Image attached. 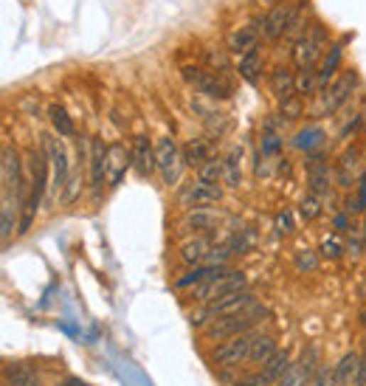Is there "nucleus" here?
Returning <instances> with one entry per match:
<instances>
[{
	"label": "nucleus",
	"mask_w": 366,
	"mask_h": 386,
	"mask_svg": "<svg viewBox=\"0 0 366 386\" xmlns=\"http://www.w3.org/2000/svg\"><path fill=\"white\" fill-rule=\"evenodd\" d=\"M251 305H257V294L251 288L239 291V294H231V296H222V299H215L209 305H200L198 310L189 313V324L195 330H206L209 324H215L222 316H234V313H242Z\"/></svg>",
	"instance_id": "f257e3e1"
},
{
	"label": "nucleus",
	"mask_w": 366,
	"mask_h": 386,
	"mask_svg": "<svg viewBox=\"0 0 366 386\" xmlns=\"http://www.w3.org/2000/svg\"><path fill=\"white\" fill-rule=\"evenodd\" d=\"M265 316H268V308L257 302V305H251V308L242 310V313L222 316L215 324H209V327H206V338H209V341H228V338H234V336L251 333V330H257L259 321H265Z\"/></svg>",
	"instance_id": "f03ea898"
},
{
	"label": "nucleus",
	"mask_w": 366,
	"mask_h": 386,
	"mask_svg": "<svg viewBox=\"0 0 366 386\" xmlns=\"http://www.w3.org/2000/svg\"><path fill=\"white\" fill-rule=\"evenodd\" d=\"M28 166H31V195H28V203H26V215L20 220V232L26 234L31 229V220L43 203V195H45V186H48V166H51V158L48 150L43 144V150H31L28 153Z\"/></svg>",
	"instance_id": "7ed1b4c3"
},
{
	"label": "nucleus",
	"mask_w": 366,
	"mask_h": 386,
	"mask_svg": "<svg viewBox=\"0 0 366 386\" xmlns=\"http://www.w3.org/2000/svg\"><path fill=\"white\" fill-rule=\"evenodd\" d=\"M327 43H330L327 28H324L321 23H316V26L310 28V34L298 37L296 45H293V63H296V68H298V71H316L318 60L324 57Z\"/></svg>",
	"instance_id": "20e7f679"
},
{
	"label": "nucleus",
	"mask_w": 366,
	"mask_h": 386,
	"mask_svg": "<svg viewBox=\"0 0 366 386\" xmlns=\"http://www.w3.org/2000/svg\"><path fill=\"white\" fill-rule=\"evenodd\" d=\"M183 79H186L200 96H206V99H212V102H225V99L234 96L231 79L222 77V74L203 71V68H198V65H186V68H183Z\"/></svg>",
	"instance_id": "39448f33"
},
{
	"label": "nucleus",
	"mask_w": 366,
	"mask_h": 386,
	"mask_svg": "<svg viewBox=\"0 0 366 386\" xmlns=\"http://www.w3.org/2000/svg\"><path fill=\"white\" fill-rule=\"evenodd\" d=\"M248 288V277L242 271H231L228 277H217V279H209V282H200L192 288V299L198 305H209L215 299L222 296H231V294H239Z\"/></svg>",
	"instance_id": "423d86ee"
},
{
	"label": "nucleus",
	"mask_w": 366,
	"mask_h": 386,
	"mask_svg": "<svg viewBox=\"0 0 366 386\" xmlns=\"http://www.w3.org/2000/svg\"><path fill=\"white\" fill-rule=\"evenodd\" d=\"M355 85H358V74L350 68V71H344L341 77H335L324 90H321V99H318V110L321 113H338L350 99H352V90H355Z\"/></svg>",
	"instance_id": "0eeeda50"
},
{
	"label": "nucleus",
	"mask_w": 366,
	"mask_h": 386,
	"mask_svg": "<svg viewBox=\"0 0 366 386\" xmlns=\"http://www.w3.org/2000/svg\"><path fill=\"white\" fill-rule=\"evenodd\" d=\"M254 336H257V330H251V333H242V336H234V338H228V341H222L215 347V353H212V361L217 364V367H239V364H245L248 361V355H251V344H254Z\"/></svg>",
	"instance_id": "6e6552de"
},
{
	"label": "nucleus",
	"mask_w": 366,
	"mask_h": 386,
	"mask_svg": "<svg viewBox=\"0 0 366 386\" xmlns=\"http://www.w3.org/2000/svg\"><path fill=\"white\" fill-rule=\"evenodd\" d=\"M43 144L48 150V158H51V186H54V195L60 198L68 178H71V161H68V150L60 139H51V136H43Z\"/></svg>",
	"instance_id": "1a4fd4ad"
},
{
	"label": "nucleus",
	"mask_w": 366,
	"mask_h": 386,
	"mask_svg": "<svg viewBox=\"0 0 366 386\" xmlns=\"http://www.w3.org/2000/svg\"><path fill=\"white\" fill-rule=\"evenodd\" d=\"M220 198H222V189L215 186V183H206V181H192V183H186L183 189H181V195H178V203L181 206H186V209H200V206H212V203H217Z\"/></svg>",
	"instance_id": "9d476101"
},
{
	"label": "nucleus",
	"mask_w": 366,
	"mask_h": 386,
	"mask_svg": "<svg viewBox=\"0 0 366 386\" xmlns=\"http://www.w3.org/2000/svg\"><path fill=\"white\" fill-rule=\"evenodd\" d=\"M155 158H158V172L163 175V183H166V186H172V183L178 181V172H181V161H183V153L178 150L175 139H169V136L158 139Z\"/></svg>",
	"instance_id": "9b49d317"
},
{
	"label": "nucleus",
	"mask_w": 366,
	"mask_h": 386,
	"mask_svg": "<svg viewBox=\"0 0 366 386\" xmlns=\"http://www.w3.org/2000/svg\"><path fill=\"white\" fill-rule=\"evenodd\" d=\"M304 166H307V186H310V192L324 200L330 195V166L324 163V155L307 153Z\"/></svg>",
	"instance_id": "f8f14e48"
},
{
	"label": "nucleus",
	"mask_w": 366,
	"mask_h": 386,
	"mask_svg": "<svg viewBox=\"0 0 366 386\" xmlns=\"http://www.w3.org/2000/svg\"><path fill=\"white\" fill-rule=\"evenodd\" d=\"M259 34H262V23H248V26H237L231 34H228V51L234 54H248L254 48H259Z\"/></svg>",
	"instance_id": "ddd939ff"
},
{
	"label": "nucleus",
	"mask_w": 366,
	"mask_h": 386,
	"mask_svg": "<svg viewBox=\"0 0 366 386\" xmlns=\"http://www.w3.org/2000/svg\"><path fill=\"white\" fill-rule=\"evenodd\" d=\"M215 248V237L212 234H195L192 240H186L181 245V262L183 265H206V257Z\"/></svg>",
	"instance_id": "4468645a"
},
{
	"label": "nucleus",
	"mask_w": 366,
	"mask_h": 386,
	"mask_svg": "<svg viewBox=\"0 0 366 386\" xmlns=\"http://www.w3.org/2000/svg\"><path fill=\"white\" fill-rule=\"evenodd\" d=\"M130 166H133V150H127L122 141L107 147V183L110 186H119Z\"/></svg>",
	"instance_id": "2eb2a0df"
},
{
	"label": "nucleus",
	"mask_w": 366,
	"mask_h": 386,
	"mask_svg": "<svg viewBox=\"0 0 366 386\" xmlns=\"http://www.w3.org/2000/svg\"><path fill=\"white\" fill-rule=\"evenodd\" d=\"M87 161H90V189L99 198V192H102V186L107 181V147L99 139L90 141V158Z\"/></svg>",
	"instance_id": "dca6fc26"
},
{
	"label": "nucleus",
	"mask_w": 366,
	"mask_h": 386,
	"mask_svg": "<svg viewBox=\"0 0 366 386\" xmlns=\"http://www.w3.org/2000/svg\"><path fill=\"white\" fill-rule=\"evenodd\" d=\"M133 166H136L139 178H149L158 169V158H155V150L149 147L146 136H136V141H133Z\"/></svg>",
	"instance_id": "f3484780"
},
{
	"label": "nucleus",
	"mask_w": 366,
	"mask_h": 386,
	"mask_svg": "<svg viewBox=\"0 0 366 386\" xmlns=\"http://www.w3.org/2000/svg\"><path fill=\"white\" fill-rule=\"evenodd\" d=\"M220 220H222V215H220V212L209 209V206H200V209H189V212L183 215L181 226H183V229H189V232H212Z\"/></svg>",
	"instance_id": "a211bd4d"
},
{
	"label": "nucleus",
	"mask_w": 366,
	"mask_h": 386,
	"mask_svg": "<svg viewBox=\"0 0 366 386\" xmlns=\"http://www.w3.org/2000/svg\"><path fill=\"white\" fill-rule=\"evenodd\" d=\"M288 14H291V6H276L271 9L259 23H262V34L268 40H279L288 34Z\"/></svg>",
	"instance_id": "6ab92c4d"
},
{
	"label": "nucleus",
	"mask_w": 366,
	"mask_h": 386,
	"mask_svg": "<svg viewBox=\"0 0 366 386\" xmlns=\"http://www.w3.org/2000/svg\"><path fill=\"white\" fill-rule=\"evenodd\" d=\"M3 381H6V386H43L37 370L28 367V364H6Z\"/></svg>",
	"instance_id": "aec40b11"
},
{
	"label": "nucleus",
	"mask_w": 366,
	"mask_h": 386,
	"mask_svg": "<svg viewBox=\"0 0 366 386\" xmlns=\"http://www.w3.org/2000/svg\"><path fill=\"white\" fill-rule=\"evenodd\" d=\"M279 353V347H276V338L274 336H268V333H259L257 330V336H254V344H251V355H248V361L251 364H268L274 355Z\"/></svg>",
	"instance_id": "412c9836"
},
{
	"label": "nucleus",
	"mask_w": 366,
	"mask_h": 386,
	"mask_svg": "<svg viewBox=\"0 0 366 386\" xmlns=\"http://www.w3.org/2000/svg\"><path fill=\"white\" fill-rule=\"evenodd\" d=\"M350 37H344L341 43H333L330 45V54L321 60V71H318V85H321V90L333 82V77L338 74V65H341V57H344V43H347Z\"/></svg>",
	"instance_id": "4be33fe9"
},
{
	"label": "nucleus",
	"mask_w": 366,
	"mask_h": 386,
	"mask_svg": "<svg viewBox=\"0 0 366 386\" xmlns=\"http://www.w3.org/2000/svg\"><path fill=\"white\" fill-rule=\"evenodd\" d=\"M271 93H274L279 102L296 96V74H293L291 68L279 65V68L271 71Z\"/></svg>",
	"instance_id": "5701e85b"
},
{
	"label": "nucleus",
	"mask_w": 366,
	"mask_h": 386,
	"mask_svg": "<svg viewBox=\"0 0 366 386\" xmlns=\"http://www.w3.org/2000/svg\"><path fill=\"white\" fill-rule=\"evenodd\" d=\"M183 163H189V166H203V163H209L212 161V144L206 141V139H189L186 144H183Z\"/></svg>",
	"instance_id": "b1692460"
},
{
	"label": "nucleus",
	"mask_w": 366,
	"mask_h": 386,
	"mask_svg": "<svg viewBox=\"0 0 366 386\" xmlns=\"http://www.w3.org/2000/svg\"><path fill=\"white\" fill-rule=\"evenodd\" d=\"M222 181L231 189H237L242 183V150L239 147H234L231 153L222 158Z\"/></svg>",
	"instance_id": "393cba45"
},
{
	"label": "nucleus",
	"mask_w": 366,
	"mask_h": 386,
	"mask_svg": "<svg viewBox=\"0 0 366 386\" xmlns=\"http://www.w3.org/2000/svg\"><path fill=\"white\" fill-rule=\"evenodd\" d=\"M237 71H239V77L245 79L248 85H257V82H259V74H262V54H259V48L242 54L239 63H237Z\"/></svg>",
	"instance_id": "a878e982"
},
{
	"label": "nucleus",
	"mask_w": 366,
	"mask_h": 386,
	"mask_svg": "<svg viewBox=\"0 0 366 386\" xmlns=\"http://www.w3.org/2000/svg\"><path fill=\"white\" fill-rule=\"evenodd\" d=\"M358 361H361V355H358V353H347V355L338 361V367L333 370V372H335V386H352L355 384Z\"/></svg>",
	"instance_id": "bb28decb"
},
{
	"label": "nucleus",
	"mask_w": 366,
	"mask_h": 386,
	"mask_svg": "<svg viewBox=\"0 0 366 386\" xmlns=\"http://www.w3.org/2000/svg\"><path fill=\"white\" fill-rule=\"evenodd\" d=\"M291 364H293L291 353H288V350H279V353H276V355H274V358L265 364V367H262V372H265V375H268V378L276 384V381H279V378H282V375L291 370Z\"/></svg>",
	"instance_id": "cd10ccee"
},
{
	"label": "nucleus",
	"mask_w": 366,
	"mask_h": 386,
	"mask_svg": "<svg viewBox=\"0 0 366 386\" xmlns=\"http://www.w3.org/2000/svg\"><path fill=\"white\" fill-rule=\"evenodd\" d=\"M321 144H324V130H321V127H307V130H301V133L293 139V147L307 150V153H313V150L321 147Z\"/></svg>",
	"instance_id": "c85d7f7f"
},
{
	"label": "nucleus",
	"mask_w": 366,
	"mask_h": 386,
	"mask_svg": "<svg viewBox=\"0 0 366 386\" xmlns=\"http://www.w3.org/2000/svg\"><path fill=\"white\" fill-rule=\"evenodd\" d=\"M254 229H234V234L228 237V248H231V254H248L251 248H254Z\"/></svg>",
	"instance_id": "c756f323"
},
{
	"label": "nucleus",
	"mask_w": 366,
	"mask_h": 386,
	"mask_svg": "<svg viewBox=\"0 0 366 386\" xmlns=\"http://www.w3.org/2000/svg\"><path fill=\"white\" fill-rule=\"evenodd\" d=\"M48 116H51V124H54V130L60 133V139H71V136H73V122H71V116L65 113V107L51 104Z\"/></svg>",
	"instance_id": "7c9ffc66"
},
{
	"label": "nucleus",
	"mask_w": 366,
	"mask_h": 386,
	"mask_svg": "<svg viewBox=\"0 0 366 386\" xmlns=\"http://www.w3.org/2000/svg\"><path fill=\"white\" fill-rule=\"evenodd\" d=\"M203 60H206V65H209L212 74H222V77L231 74V63H228V54L222 48H206Z\"/></svg>",
	"instance_id": "2f4dec72"
},
{
	"label": "nucleus",
	"mask_w": 366,
	"mask_h": 386,
	"mask_svg": "<svg viewBox=\"0 0 366 386\" xmlns=\"http://www.w3.org/2000/svg\"><path fill=\"white\" fill-rule=\"evenodd\" d=\"M298 364H301V370L307 372V378L313 381L316 375H318V364H321V353H318V347L316 344H310V347H304L301 350V355H298Z\"/></svg>",
	"instance_id": "473e14b6"
},
{
	"label": "nucleus",
	"mask_w": 366,
	"mask_h": 386,
	"mask_svg": "<svg viewBox=\"0 0 366 386\" xmlns=\"http://www.w3.org/2000/svg\"><path fill=\"white\" fill-rule=\"evenodd\" d=\"M347 215H366V172L358 178L355 195L347 198Z\"/></svg>",
	"instance_id": "72a5a7b5"
},
{
	"label": "nucleus",
	"mask_w": 366,
	"mask_h": 386,
	"mask_svg": "<svg viewBox=\"0 0 366 386\" xmlns=\"http://www.w3.org/2000/svg\"><path fill=\"white\" fill-rule=\"evenodd\" d=\"M79 192H82V169H73L68 183H65V189H63V195H60V203H63V206H71L73 200L79 198Z\"/></svg>",
	"instance_id": "f704fd0d"
},
{
	"label": "nucleus",
	"mask_w": 366,
	"mask_h": 386,
	"mask_svg": "<svg viewBox=\"0 0 366 386\" xmlns=\"http://www.w3.org/2000/svg\"><path fill=\"white\" fill-rule=\"evenodd\" d=\"M321 203H324V200H321L318 195L307 192V195L301 198V203H298V212H301V218H304V220H316V218L321 215V209H324Z\"/></svg>",
	"instance_id": "c9c22d12"
},
{
	"label": "nucleus",
	"mask_w": 366,
	"mask_h": 386,
	"mask_svg": "<svg viewBox=\"0 0 366 386\" xmlns=\"http://www.w3.org/2000/svg\"><path fill=\"white\" fill-rule=\"evenodd\" d=\"M316 87H321L318 71H298L296 74V93L298 96H310V93H316Z\"/></svg>",
	"instance_id": "e433bc0d"
},
{
	"label": "nucleus",
	"mask_w": 366,
	"mask_h": 386,
	"mask_svg": "<svg viewBox=\"0 0 366 386\" xmlns=\"http://www.w3.org/2000/svg\"><path fill=\"white\" fill-rule=\"evenodd\" d=\"M301 110H304V104H301V96L296 93V96H291V99H282L279 102V119L285 122H296L298 116H301Z\"/></svg>",
	"instance_id": "4c0bfd02"
},
{
	"label": "nucleus",
	"mask_w": 366,
	"mask_h": 386,
	"mask_svg": "<svg viewBox=\"0 0 366 386\" xmlns=\"http://www.w3.org/2000/svg\"><path fill=\"white\" fill-rule=\"evenodd\" d=\"M310 384V378H307V372L301 370V364L298 361H293L291 370L276 381V386H307Z\"/></svg>",
	"instance_id": "58836bf2"
},
{
	"label": "nucleus",
	"mask_w": 366,
	"mask_h": 386,
	"mask_svg": "<svg viewBox=\"0 0 366 386\" xmlns=\"http://www.w3.org/2000/svg\"><path fill=\"white\" fill-rule=\"evenodd\" d=\"M293 262H296V271H298V274H307V271H316V268H318V254L310 251V248H298Z\"/></svg>",
	"instance_id": "ea45409f"
},
{
	"label": "nucleus",
	"mask_w": 366,
	"mask_h": 386,
	"mask_svg": "<svg viewBox=\"0 0 366 386\" xmlns=\"http://www.w3.org/2000/svg\"><path fill=\"white\" fill-rule=\"evenodd\" d=\"M198 178H200V181H206V183H215V186H217V181L222 178V161L212 158L209 163H203V166L198 169Z\"/></svg>",
	"instance_id": "a19ab883"
},
{
	"label": "nucleus",
	"mask_w": 366,
	"mask_h": 386,
	"mask_svg": "<svg viewBox=\"0 0 366 386\" xmlns=\"http://www.w3.org/2000/svg\"><path fill=\"white\" fill-rule=\"evenodd\" d=\"M344 251H347V245H341V237H338V234L324 237V242H321V254H324V257H330V259H341V257H344Z\"/></svg>",
	"instance_id": "79ce46f5"
},
{
	"label": "nucleus",
	"mask_w": 366,
	"mask_h": 386,
	"mask_svg": "<svg viewBox=\"0 0 366 386\" xmlns=\"http://www.w3.org/2000/svg\"><path fill=\"white\" fill-rule=\"evenodd\" d=\"M364 248H366V240H364V226H361V229H355V234H350V240H347V254L361 257Z\"/></svg>",
	"instance_id": "37998d69"
},
{
	"label": "nucleus",
	"mask_w": 366,
	"mask_h": 386,
	"mask_svg": "<svg viewBox=\"0 0 366 386\" xmlns=\"http://www.w3.org/2000/svg\"><path fill=\"white\" fill-rule=\"evenodd\" d=\"M276 232H279V234H293V232H296V223H293L291 212H279V215H276Z\"/></svg>",
	"instance_id": "c03bdc74"
},
{
	"label": "nucleus",
	"mask_w": 366,
	"mask_h": 386,
	"mask_svg": "<svg viewBox=\"0 0 366 386\" xmlns=\"http://www.w3.org/2000/svg\"><path fill=\"white\" fill-rule=\"evenodd\" d=\"M307 386H335V372H333V370H327V367H321V370H318V375H316Z\"/></svg>",
	"instance_id": "a18cd8bd"
},
{
	"label": "nucleus",
	"mask_w": 366,
	"mask_h": 386,
	"mask_svg": "<svg viewBox=\"0 0 366 386\" xmlns=\"http://www.w3.org/2000/svg\"><path fill=\"white\" fill-rule=\"evenodd\" d=\"M274 381L265 375V372H257V375H248V378H242V381H237L234 386H271Z\"/></svg>",
	"instance_id": "49530a36"
},
{
	"label": "nucleus",
	"mask_w": 366,
	"mask_h": 386,
	"mask_svg": "<svg viewBox=\"0 0 366 386\" xmlns=\"http://www.w3.org/2000/svg\"><path fill=\"white\" fill-rule=\"evenodd\" d=\"M282 147V141H279V136H274V133H268L265 139H262V155H274L276 150Z\"/></svg>",
	"instance_id": "de8ad7c7"
},
{
	"label": "nucleus",
	"mask_w": 366,
	"mask_h": 386,
	"mask_svg": "<svg viewBox=\"0 0 366 386\" xmlns=\"http://www.w3.org/2000/svg\"><path fill=\"white\" fill-rule=\"evenodd\" d=\"M358 150H347V153L341 155V163H338V166H341V169H350V172H352V169H355V166H358Z\"/></svg>",
	"instance_id": "09e8293b"
},
{
	"label": "nucleus",
	"mask_w": 366,
	"mask_h": 386,
	"mask_svg": "<svg viewBox=\"0 0 366 386\" xmlns=\"http://www.w3.org/2000/svg\"><path fill=\"white\" fill-rule=\"evenodd\" d=\"M335 178H338V186H341V189H350V186H352V172H350V169H341V166H338Z\"/></svg>",
	"instance_id": "8fccbe9b"
},
{
	"label": "nucleus",
	"mask_w": 366,
	"mask_h": 386,
	"mask_svg": "<svg viewBox=\"0 0 366 386\" xmlns=\"http://www.w3.org/2000/svg\"><path fill=\"white\" fill-rule=\"evenodd\" d=\"M352 386H366V350L361 355V361H358V375H355V384Z\"/></svg>",
	"instance_id": "3c124183"
},
{
	"label": "nucleus",
	"mask_w": 366,
	"mask_h": 386,
	"mask_svg": "<svg viewBox=\"0 0 366 386\" xmlns=\"http://www.w3.org/2000/svg\"><path fill=\"white\" fill-rule=\"evenodd\" d=\"M347 226H350L347 215H338V218H335V229H338V232H347Z\"/></svg>",
	"instance_id": "603ef678"
},
{
	"label": "nucleus",
	"mask_w": 366,
	"mask_h": 386,
	"mask_svg": "<svg viewBox=\"0 0 366 386\" xmlns=\"http://www.w3.org/2000/svg\"><path fill=\"white\" fill-rule=\"evenodd\" d=\"M57 386H90V384H85L82 378H65L63 384H57Z\"/></svg>",
	"instance_id": "864d4df0"
},
{
	"label": "nucleus",
	"mask_w": 366,
	"mask_h": 386,
	"mask_svg": "<svg viewBox=\"0 0 366 386\" xmlns=\"http://www.w3.org/2000/svg\"><path fill=\"white\" fill-rule=\"evenodd\" d=\"M358 324H361V327L366 330V305L361 308V313H358Z\"/></svg>",
	"instance_id": "5fc2aeb1"
},
{
	"label": "nucleus",
	"mask_w": 366,
	"mask_h": 386,
	"mask_svg": "<svg viewBox=\"0 0 366 386\" xmlns=\"http://www.w3.org/2000/svg\"><path fill=\"white\" fill-rule=\"evenodd\" d=\"M364 240H366V220H364Z\"/></svg>",
	"instance_id": "6e6d98bb"
}]
</instances>
